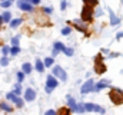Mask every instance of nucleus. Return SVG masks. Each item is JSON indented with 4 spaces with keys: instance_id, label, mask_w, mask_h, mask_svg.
Listing matches in <instances>:
<instances>
[{
    "instance_id": "nucleus-1",
    "label": "nucleus",
    "mask_w": 123,
    "mask_h": 115,
    "mask_svg": "<svg viewBox=\"0 0 123 115\" xmlns=\"http://www.w3.org/2000/svg\"><path fill=\"white\" fill-rule=\"evenodd\" d=\"M110 99L115 102V104H123V92L119 89H112L110 91Z\"/></svg>"
},
{
    "instance_id": "nucleus-2",
    "label": "nucleus",
    "mask_w": 123,
    "mask_h": 115,
    "mask_svg": "<svg viewBox=\"0 0 123 115\" xmlns=\"http://www.w3.org/2000/svg\"><path fill=\"white\" fill-rule=\"evenodd\" d=\"M56 86H57V78H56V76H53V75L47 76V79H46V92H47V93H50V92H52V89H55Z\"/></svg>"
},
{
    "instance_id": "nucleus-3",
    "label": "nucleus",
    "mask_w": 123,
    "mask_h": 115,
    "mask_svg": "<svg viewBox=\"0 0 123 115\" xmlns=\"http://www.w3.org/2000/svg\"><path fill=\"white\" fill-rule=\"evenodd\" d=\"M53 76H56L60 81H66L67 79V73L64 72V69L60 66H53Z\"/></svg>"
},
{
    "instance_id": "nucleus-4",
    "label": "nucleus",
    "mask_w": 123,
    "mask_h": 115,
    "mask_svg": "<svg viewBox=\"0 0 123 115\" xmlns=\"http://www.w3.org/2000/svg\"><path fill=\"white\" fill-rule=\"evenodd\" d=\"M93 17V10H92V6H85L83 7V10H82V19L85 20V22H89V20H92Z\"/></svg>"
},
{
    "instance_id": "nucleus-5",
    "label": "nucleus",
    "mask_w": 123,
    "mask_h": 115,
    "mask_svg": "<svg viewBox=\"0 0 123 115\" xmlns=\"http://www.w3.org/2000/svg\"><path fill=\"white\" fill-rule=\"evenodd\" d=\"M7 96V99H10V101H13L14 104H16V107H19V108H22L23 107V101L16 95V93H13V92H10V93H7L6 95Z\"/></svg>"
},
{
    "instance_id": "nucleus-6",
    "label": "nucleus",
    "mask_w": 123,
    "mask_h": 115,
    "mask_svg": "<svg viewBox=\"0 0 123 115\" xmlns=\"http://www.w3.org/2000/svg\"><path fill=\"white\" fill-rule=\"evenodd\" d=\"M85 109L86 111H94V112H105V108L99 107V105H94V104H86L85 105Z\"/></svg>"
},
{
    "instance_id": "nucleus-7",
    "label": "nucleus",
    "mask_w": 123,
    "mask_h": 115,
    "mask_svg": "<svg viewBox=\"0 0 123 115\" xmlns=\"http://www.w3.org/2000/svg\"><path fill=\"white\" fill-rule=\"evenodd\" d=\"M17 4H19V7H20L22 10H25V12H31V10H33L31 4L27 1V0H19Z\"/></svg>"
},
{
    "instance_id": "nucleus-8",
    "label": "nucleus",
    "mask_w": 123,
    "mask_h": 115,
    "mask_svg": "<svg viewBox=\"0 0 123 115\" xmlns=\"http://www.w3.org/2000/svg\"><path fill=\"white\" fill-rule=\"evenodd\" d=\"M93 86H94V82H93V79H89L85 85L82 86V93H89L90 91H93Z\"/></svg>"
},
{
    "instance_id": "nucleus-9",
    "label": "nucleus",
    "mask_w": 123,
    "mask_h": 115,
    "mask_svg": "<svg viewBox=\"0 0 123 115\" xmlns=\"http://www.w3.org/2000/svg\"><path fill=\"white\" fill-rule=\"evenodd\" d=\"M34 98H36V92L29 88V89H26V92H25V99L27 101V102H31V101H34Z\"/></svg>"
},
{
    "instance_id": "nucleus-10",
    "label": "nucleus",
    "mask_w": 123,
    "mask_h": 115,
    "mask_svg": "<svg viewBox=\"0 0 123 115\" xmlns=\"http://www.w3.org/2000/svg\"><path fill=\"white\" fill-rule=\"evenodd\" d=\"M63 49H64L63 43H60V42H56V43H55V48H53V53H52V55H53V56H57V55L60 53Z\"/></svg>"
},
{
    "instance_id": "nucleus-11",
    "label": "nucleus",
    "mask_w": 123,
    "mask_h": 115,
    "mask_svg": "<svg viewBox=\"0 0 123 115\" xmlns=\"http://www.w3.org/2000/svg\"><path fill=\"white\" fill-rule=\"evenodd\" d=\"M67 104H69V107H70V111L77 112V105H76V102H74V99H73L72 96H67Z\"/></svg>"
},
{
    "instance_id": "nucleus-12",
    "label": "nucleus",
    "mask_w": 123,
    "mask_h": 115,
    "mask_svg": "<svg viewBox=\"0 0 123 115\" xmlns=\"http://www.w3.org/2000/svg\"><path fill=\"white\" fill-rule=\"evenodd\" d=\"M99 59H100V58H97V60H96V65H94V66H96V72H97V73H102V72H105V71H106V68H105V65H103V63H99Z\"/></svg>"
},
{
    "instance_id": "nucleus-13",
    "label": "nucleus",
    "mask_w": 123,
    "mask_h": 115,
    "mask_svg": "<svg viewBox=\"0 0 123 115\" xmlns=\"http://www.w3.org/2000/svg\"><path fill=\"white\" fill-rule=\"evenodd\" d=\"M0 109H3V111H6V112H12V111H13V108H12L10 105H7L6 102H0Z\"/></svg>"
},
{
    "instance_id": "nucleus-14",
    "label": "nucleus",
    "mask_w": 123,
    "mask_h": 115,
    "mask_svg": "<svg viewBox=\"0 0 123 115\" xmlns=\"http://www.w3.org/2000/svg\"><path fill=\"white\" fill-rule=\"evenodd\" d=\"M36 69H37L39 72H43V71H44V63H43L40 59L36 60Z\"/></svg>"
},
{
    "instance_id": "nucleus-15",
    "label": "nucleus",
    "mask_w": 123,
    "mask_h": 115,
    "mask_svg": "<svg viewBox=\"0 0 123 115\" xmlns=\"http://www.w3.org/2000/svg\"><path fill=\"white\" fill-rule=\"evenodd\" d=\"M107 86V82H99L97 85L93 86V91H100V89H103V88H106Z\"/></svg>"
},
{
    "instance_id": "nucleus-16",
    "label": "nucleus",
    "mask_w": 123,
    "mask_h": 115,
    "mask_svg": "<svg viewBox=\"0 0 123 115\" xmlns=\"http://www.w3.org/2000/svg\"><path fill=\"white\" fill-rule=\"evenodd\" d=\"M1 19H3V22H10V19H12V14H10V12H4L3 14H1Z\"/></svg>"
},
{
    "instance_id": "nucleus-17",
    "label": "nucleus",
    "mask_w": 123,
    "mask_h": 115,
    "mask_svg": "<svg viewBox=\"0 0 123 115\" xmlns=\"http://www.w3.org/2000/svg\"><path fill=\"white\" fill-rule=\"evenodd\" d=\"M110 23L112 25H117L119 23V17L116 14H113V12H110Z\"/></svg>"
},
{
    "instance_id": "nucleus-18",
    "label": "nucleus",
    "mask_w": 123,
    "mask_h": 115,
    "mask_svg": "<svg viewBox=\"0 0 123 115\" xmlns=\"http://www.w3.org/2000/svg\"><path fill=\"white\" fill-rule=\"evenodd\" d=\"M22 22H23L22 19H14V20H12V22H9V23H10V28L14 29V28H17V26H19Z\"/></svg>"
},
{
    "instance_id": "nucleus-19",
    "label": "nucleus",
    "mask_w": 123,
    "mask_h": 115,
    "mask_svg": "<svg viewBox=\"0 0 123 115\" xmlns=\"http://www.w3.org/2000/svg\"><path fill=\"white\" fill-rule=\"evenodd\" d=\"M22 69H23V72H25V73H30V72H31V65H30V63H23Z\"/></svg>"
},
{
    "instance_id": "nucleus-20",
    "label": "nucleus",
    "mask_w": 123,
    "mask_h": 115,
    "mask_svg": "<svg viewBox=\"0 0 123 115\" xmlns=\"http://www.w3.org/2000/svg\"><path fill=\"white\" fill-rule=\"evenodd\" d=\"M53 63H55L53 58H47V59H44V66H46V68H50V66H53Z\"/></svg>"
},
{
    "instance_id": "nucleus-21",
    "label": "nucleus",
    "mask_w": 123,
    "mask_h": 115,
    "mask_svg": "<svg viewBox=\"0 0 123 115\" xmlns=\"http://www.w3.org/2000/svg\"><path fill=\"white\" fill-rule=\"evenodd\" d=\"M73 23L76 25V28L79 29V30H82V32H86V26H83V25H82V23H80L79 20H74Z\"/></svg>"
},
{
    "instance_id": "nucleus-22",
    "label": "nucleus",
    "mask_w": 123,
    "mask_h": 115,
    "mask_svg": "<svg viewBox=\"0 0 123 115\" xmlns=\"http://www.w3.org/2000/svg\"><path fill=\"white\" fill-rule=\"evenodd\" d=\"M12 3H13V0H1L0 6H1V7H10Z\"/></svg>"
},
{
    "instance_id": "nucleus-23",
    "label": "nucleus",
    "mask_w": 123,
    "mask_h": 115,
    "mask_svg": "<svg viewBox=\"0 0 123 115\" xmlns=\"http://www.w3.org/2000/svg\"><path fill=\"white\" fill-rule=\"evenodd\" d=\"M19 52H20V48H19V46H13V48L10 49V55H13V56L17 55Z\"/></svg>"
},
{
    "instance_id": "nucleus-24",
    "label": "nucleus",
    "mask_w": 123,
    "mask_h": 115,
    "mask_svg": "<svg viewBox=\"0 0 123 115\" xmlns=\"http://www.w3.org/2000/svg\"><path fill=\"white\" fill-rule=\"evenodd\" d=\"M0 65H1V66H7V65H9V58L3 56L1 58V60H0Z\"/></svg>"
},
{
    "instance_id": "nucleus-25",
    "label": "nucleus",
    "mask_w": 123,
    "mask_h": 115,
    "mask_svg": "<svg viewBox=\"0 0 123 115\" xmlns=\"http://www.w3.org/2000/svg\"><path fill=\"white\" fill-rule=\"evenodd\" d=\"M23 79H25V72L22 71V72H19V73H17V81H19V84H20V82H23Z\"/></svg>"
},
{
    "instance_id": "nucleus-26",
    "label": "nucleus",
    "mask_w": 123,
    "mask_h": 115,
    "mask_svg": "<svg viewBox=\"0 0 123 115\" xmlns=\"http://www.w3.org/2000/svg\"><path fill=\"white\" fill-rule=\"evenodd\" d=\"M13 93H16V95H20V93H22V88H20V85H19V84L14 86V91H13Z\"/></svg>"
},
{
    "instance_id": "nucleus-27",
    "label": "nucleus",
    "mask_w": 123,
    "mask_h": 115,
    "mask_svg": "<svg viewBox=\"0 0 123 115\" xmlns=\"http://www.w3.org/2000/svg\"><path fill=\"white\" fill-rule=\"evenodd\" d=\"M85 3H86V4H87V6H96V4H97V0H85Z\"/></svg>"
},
{
    "instance_id": "nucleus-28",
    "label": "nucleus",
    "mask_w": 123,
    "mask_h": 115,
    "mask_svg": "<svg viewBox=\"0 0 123 115\" xmlns=\"http://www.w3.org/2000/svg\"><path fill=\"white\" fill-rule=\"evenodd\" d=\"M63 52H64L66 56H72V55H73V49H67V48H64Z\"/></svg>"
},
{
    "instance_id": "nucleus-29",
    "label": "nucleus",
    "mask_w": 123,
    "mask_h": 115,
    "mask_svg": "<svg viewBox=\"0 0 123 115\" xmlns=\"http://www.w3.org/2000/svg\"><path fill=\"white\" fill-rule=\"evenodd\" d=\"M1 52H3L4 56H7V53L10 52V48H9V46H3V48H1Z\"/></svg>"
},
{
    "instance_id": "nucleus-30",
    "label": "nucleus",
    "mask_w": 123,
    "mask_h": 115,
    "mask_svg": "<svg viewBox=\"0 0 123 115\" xmlns=\"http://www.w3.org/2000/svg\"><path fill=\"white\" fill-rule=\"evenodd\" d=\"M12 45H13V46H17V45H19V36H16V37L12 39Z\"/></svg>"
},
{
    "instance_id": "nucleus-31",
    "label": "nucleus",
    "mask_w": 123,
    "mask_h": 115,
    "mask_svg": "<svg viewBox=\"0 0 123 115\" xmlns=\"http://www.w3.org/2000/svg\"><path fill=\"white\" fill-rule=\"evenodd\" d=\"M70 32H72V29H70V28H64L63 30H62V33H63V35H66V36H67Z\"/></svg>"
},
{
    "instance_id": "nucleus-32",
    "label": "nucleus",
    "mask_w": 123,
    "mask_h": 115,
    "mask_svg": "<svg viewBox=\"0 0 123 115\" xmlns=\"http://www.w3.org/2000/svg\"><path fill=\"white\" fill-rule=\"evenodd\" d=\"M43 12H44V13H47V14H50V13H52V9H50V7H44V9H43Z\"/></svg>"
},
{
    "instance_id": "nucleus-33",
    "label": "nucleus",
    "mask_w": 123,
    "mask_h": 115,
    "mask_svg": "<svg viewBox=\"0 0 123 115\" xmlns=\"http://www.w3.org/2000/svg\"><path fill=\"white\" fill-rule=\"evenodd\" d=\"M46 114H47V115H55V114H56V111H53V109H50V111H47Z\"/></svg>"
},
{
    "instance_id": "nucleus-34",
    "label": "nucleus",
    "mask_w": 123,
    "mask_h": 115,
    "mask_svg": "<svg viewBox=\"0 0 123 115\" xmlns=\"http://www.w3.org/2000/svg\"><path fill=\"white\" fill-rule=\"evenodd\" d=\"M64 9H66V1L62 0V10H64Z\"/></svg>"
},
{
    "instance_id": "nucleus-35",
    "label": "nucleus",
    "mask_w": 123,
    "mask_h": 115,
    "mask_svg": "<svg viewBox=\"0 0 123 115\" xmlns=\"http://www.w3.org/2000/svg\"><path fill=\"white\" fill-rule=\"evenodd\" d=\"M29 1L33 3V4H39V1H40V0H29Z\"/></svg>"
},
{
    "instance_id": "nucleus-36",
    "label": "nucleus",
    "mask_w": 123,
    "mask_h": 115,
    "mask_svg": "<svg viewBox=\"0 0 123 115\" xmlns=\"http://www.w3.org/2000/svg\"><path fill=\"white\" fill-rule=\"evenodd\" d=\"M1 23H3V19H1V16H0V25H1Z\"/></svg>"
},
{
    "instance_id": "nucleus-37",
    "label": "nucleus",
    "mask_w": 123,
    "mask_h": 115,
    "mask_svg": "<svg viewBox=\"0 0 123 115\" xmlns=\"http://www.w3.org/2000/svg\"><path fill=\"white\" fill-rule=\"evenodd\" d=\"M122 3H123V0H122Z\"/></svg>"
},
{
    "instance_id": "nucleus-38",
    "label": "nucleus",
    "mask_w": 123,
    "mask_h": 115,
    "mask_svg": "<svg viewBox=\"0 0 123 115\" xmlns=\"http://www.w3.org/2000/svg\"><path fill=\"white\" fill-rule=\"evenodd\" d=\"M0 1H1V0H0Z\"/></svg>"
}]
</instances>
